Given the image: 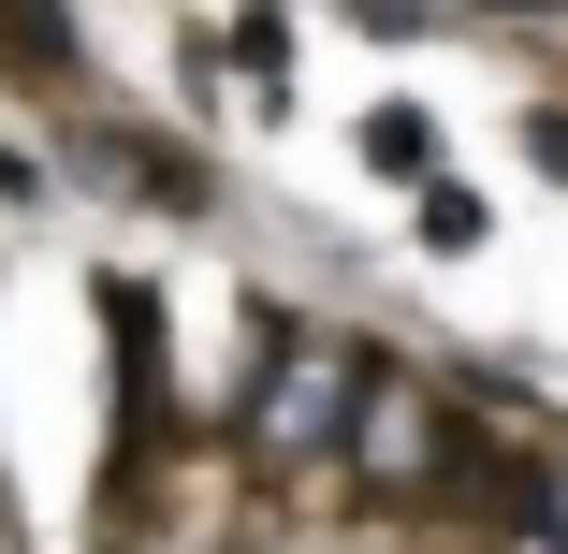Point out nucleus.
<instances>
[{
	"instance_id": "obj_1",
	"label": "nucleus",
	"mask_w": 568,
	"mask_h": 554,
	"mask_svg": "<svg viewBox=\"0 0 568 554\" xmlns=\"http://www.w3.org/2000/svg\"><path fill=\"white\" fill-rule=\"evenodd\" d=\"M379 496H437V467H452V409L423 394V380H394V365H351V437H335Z\"/></svg>"
},
{
	"instance_id": "obj_2",
	"label": "nucleus",
	"mask_w": 568,
	"mask_h": 554,
	"mask_svg": "<svg viewBox=\"0 0 568 554\" xmlns=\"http://www.w3.org/2000/svg\"><path fill=\"white\" fill-rule=\"evenodd\" d=\"M248 437H263L277 467L335 453V437H351V351H321V336H277V380L248 394Z\"/></svg>"
},
{
	"instance_id": "obj_3",
	"label": "nucleus",
	"mask_w": 568,
	"mask_h": 554,
	"mask_svg": "<svg viewBox=\"0 0 568 554\" xmlns=\"http://www.w3.org/2000/svg\"><path fill=\"white\" fill-rule=\"evenodd\" d=\"M102 336H118V496L161 453V292L146 278H102Z\"/></svg>"
},
{
	"instance_id": "obj_4",
	"label": "nucleus",
	"mask_w": 568,
	"mask_h": 554,
	"mask_svg": "<svg viewBox=\"0 0 568 554\" xmlns=\"http://www.w3.org/2000/svg\"><path fill=\"white\" fill-rule=\"evenodd\" d=\"M73 161H88V175H118L132 204H175V219H190V204H219V175H204L190 147H161V132H132V118H102V132H73Z\"/></svg>"
},
{
	"instance_id": "obj_5",
	"label": "nucleus",
	"mask_w": 568,
	"mask_h": 554,
	"mask_svg": "<svg viewBox=\"0 0 568 554\" xmlns=\"http://www.w3.org/2000/svg\"><path fill=\"white\" fill-rule=\"evenodd\" d=\"M0 59H16L30 88H59L73 73V16H59V0H0Z\"/></svg>"
},
{
	"instance_id": "obj_6",
	"label": "nucleus",
	"mask_w": 568,
	"mask_h": 554,
	"mask_svg": "<svg viewBox=\"0 0 568 554\" xmlns=\"http://www.w3.org/2000/svg\"><path fill=\"white\" fill-rule=\"evenodd\" d=\"M365 161H379V175H423L437 147H423V118H408V102H394V118H365Z\"/></svg>"
},
{
	"instance_id": "obj_7",
	"label": "nucleus",
	"mask_w": 568,
	"mask_h": 554,
	"mask_svg": "<svg viewBox=\"0 0 568 554\" xmlns=\"http://www.w3.org/2000/svg\"><path fill=\"white\" fill-rule=\"evenodd\" d=\"M423 249H481V204H467V190H452V175L423 190Z\"/></svg>"
},
{
	"instance_id": "obj_8",
	"label": "nucleus",
	"mask_w": 568,
	"mask_h": 554,
	"mask_svg": "<svg viewBox=\"0 0 568 554\" xmlns=\"http://www.w3.org/2000/svg\"><path fill=\"white\" fill-rule=\"evenodd\" d=\"M525 161H539V175H568V102H539V118H525Z\"/></svg>"
}]
</instances>
